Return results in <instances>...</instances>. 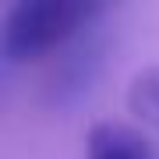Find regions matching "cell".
<instances>
[{
    "mask_svg": "<svg viewBox=\"0 0 159 159\" xmlns=\"http://www.w3.org/2000/svg\"><path fill=\"white\" fill-rule=\"evenodd\" d=\"M85 159H159L145 134L124 124H96L85 142Z\"/></svg>",
    "mask_w": 159,
    "mask_h": 159,
    "instance_id": "2",
    "label": "cell"
},
{
    "mask_svg": "<svg viewBox=\"0 0 159 159\" xmlns=\"http://www.w3.org/2000/svg\"><path fill=\"white\" fill-rule=\"evenodd\" d=\"M120 4L127 0H14L4 18V60L32 64L50 57Z\"/></svg>",
    "mask_w": 159,
    "mask_h": 159,
    "instance_id": "1",
    "label": "cell"
},
{
    "mask_svg": "<svg viewBox=\"0 0 159 159\" xmlns=\"http://www.w3.org/2000/svg\"><path fill=\"white\" fill-rule=\"evenodd\" d=\"M127 110L145 127L159 131V64L142 67L127 85Z\"/></svg>",
    "mask_w": 159,
    "mask_h": 159,
    "instance_id": "3",
    "label": "cell"
}]
</instances>
